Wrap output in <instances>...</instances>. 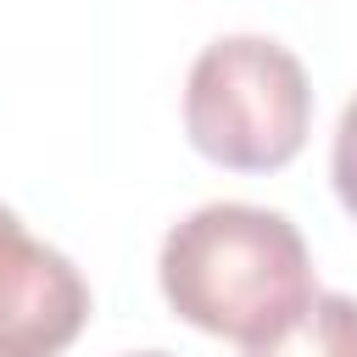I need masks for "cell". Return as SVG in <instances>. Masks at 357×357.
Here are the masks:
<instances>
[{"label":"cell","mask_w":357,"mask_h":357,"mask_svg":"<svg viewBox=\"0 0 357 357\" xmlns=\"http://www.w3.org/2000/svg\"><path fill=\"white\" fill-rule=\"evenodd\" d=\"M156 279L190 329L240 346L284 329L318 290L301 229L251 201H206L178 218L162 240Z\"/></svg>","instance_id":"cell-1"},{"label":"cell","mask_w":357,"mask_h":357,"mask_svg":"<svg viewBox=\"0 0 357 357\" xmlns=\"http://www.w3.org/2000/svg\"><path fill=\"white\" fill-rule=\"evenodd\" d=\"M312 128V84L296 50L268 33L212 39L184 78L190 145L234 173H273L301 156Z\"/></svg>","instance_id":"cell-2"},{"label":"cell","mask_w":357,"mask_h":357,"mask_svg":"<svg viewBox=\"0 0 357 357\" xmlns=\"http://www.w3.org/2000/svg\"><path fill=\"white\" fill-rule=\"evenodd\" d=\"M89 324V284L28 223L0 206V357H61Z\"/></svg>","instance_id":"cell-3"},{"label":"cell","mask_w":357,"mask_h":357,"mask_svg":"<svg viewBox=\"0 0 357 357\" xmlns=\"http://www.w3.org/2000/svg\"><path fill=\"white\" fill-rule=\"evenodd\" d=\"M245 357H357V296L312 290L307 307L268 340L245 346Z\"/></svg>","instance_id":"cell-4"},{"label":"cell","mask_w":357,"mask_h":357,"mask_svg":"<svg viewBox=\"0 0 357 357\" xmlns=\"http://www.w3.org/2000/svg\"><path fill=\"white\" fill-rule=\"evenodd\" d=\"M329 178H335V195H340V206L357 218V95L346 100V112H340V123H335Z\"/></svg>","instance_id":"cell-5"},{"label":"cell","mask_w":357,"mask_h":357,"mask_svg":"<svg viewBox=\"0 0 357 357\" xmlns=\"http://www.w3.org/2000/svg\"><path fill=\"white\" fill-rule=\"evenodd\" d=\"M128 357H167V351H128Z\"/></svg>","instance_id":"cell-6"}]
</instances>
